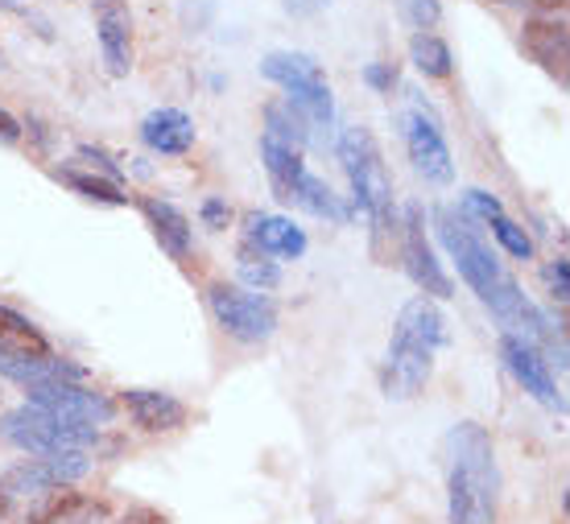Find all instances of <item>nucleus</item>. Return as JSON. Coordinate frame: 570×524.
Listing matches in <instances>:
<instances>
[{
	"mask_svg": "<svg viewBox=\"0 0 570 524\" xmlns=\"http://www.w3.org/2000/svg\"><path fill=\"white\" fill-rule=\"evenodd\" d=\"M442 343H446V318H442L439 306L430 298L405 301L397 314V326H393V339H389L385 372H381L389 401H410L422 393Z\"/></svg>",
	"mask_w": 570,
	"mask_h": 524,
	"instance_id": "nucleus-1",
	"label": "nucleus"
},
{
	"mask_svg": "<svg viewBox=\"0 0 570 524\" xmlns=\"http://www.w3.org/2000/svg\"><path fill=\"white\" fill-rule=\"evenodd\" d=\"M340 157L343 170H347V182H352V199L372 219V253H376L381 265H389L393 248H397L401 224L397 211H393V186H389L381 145H376L368 128H347L340 137Z\"/></svg>",
	"mask_w": 570,
	"mask_h": 524,
	"instance_id": "nucleus-2",
	"label": "nucleus"
},
{
	"mask_svg": "<svg viewBox=\"0 0 570 524\" xmlns=\"http://www.w3.org/2000/svg\"><path fill=\"white\" fill-rule=\"evenodd\" d=\"M446 458H451V479L463 483L471 500V524L497 521V451L484 425L459 422L446 434Z\"/></svg>",
	"mask_w": 570,
	"mask_h": 524,
	"instance_id": "nucleus-3",
	"label": "nucleus"
},
{
	"mask_svg": "<svg viewBox=\"0 0 570 524\" xmlns=\"http://www.w3.org/2000/svg\"><path fill=\"white\" fill-rule=\"evenodd\" d=\"M261 75L285 91V100L294 103L311 125H331L335 120V100H331V83L323 67L311 55H294V50H273L261 58Z\"/></svg>",
	"mask_w": 570,
	"mask_h": 524,
	"instance_id": "nucleus-4",
	"label": "nucleus"
},
{
	"mask_svg": "<svg viewBox=\"0 0 570 524\" xmlns=\"http://www.w3.org/2000/svg\"><path fill=\"white\" fill-rule=\"evenodd\" d=\"M0 434L13 442V446L29 451V454L87 451V446H96V442H100V429L62 422V417L38 409V405H21V409L9 413V417H4V425H0Z\"/></svg>",
	"mask_w": 570,
	"mask_h": 524,
	"instance_id": "nucleus-5",
	"label": "nucleus"
},
{
	"mask_svg": "<svg viewBox=\"0 0 570 524\" xmlns=\"http://www.w3.org/2000/svg\"><path fill=\"white\" fill-rule=\"evenodd\" d=\"M215 323L228 330L232 339L240 343H265L277 330V306L265 294H248L240 285H212L207 289Z\"/></svg>",
	"mask_w": 570,
	"mask_h": 524,
	"instance_id": "nucleus-6",
	"label": "nucleus"
},
{
	"mask_svg": "<svg viewBox=\"0 0 570 524\" xmlns=\"http://www.w3.org/2000/svg\"><path fill=\"white\" fill-rule=\"evenodd\" d=\"M401 137H405V149H410V161L414 170L434 186H451L455 182V161H451V149H446V137H442L439 116L414 103L401 112Z\"/></svg>",
	"mask_w": 570,
	"mask_h": 524,
	"instance_id": "nucleus-7",
	"label": "nucleus"
},
{
	"mask_svg": "<svg viewBox=\"0 0 570 524\" xmlns=\"http://www.w3.org/2000/svg\"><path fill=\"white\" fill-rule=\"evenodd\" d=\"M29 405H38V409L55 413L62 422H75V425H91V429H100L116 417V405L104 393H91L83 384L75 380H55V384H33L29 388Z\"/></svg>",
	"mask_w": 570,
	"mask_h": 524,
	"instance_id": "nucleus-8",
	"label": "nucleus"
},
{
	"mask_svg": "<svg viewBox=\"0 0 570 524\" xmlns=\"http://www.w3.org/2000/svg\"><path fill=\"white\" fill-rule=\"evenodd\" d=\"M401 260H405V273L414 277L417 289H426L434 298H451L455 285L446 277V269L439 265V256L426 240V227H422V211L417 207H405V224H401Z\"/></svg>",
	"mask_w": 570,
	"mask_h": 524,
	"instance_id": "nucleus-9",
	"label": "nucleus"
},
{
	"mask_svg": "<svg viewBox=\"0 0 570 524\" xmlns=\"http://www.w3.org/2000/svg\"><path fill=\"white\" fill-rule=\"evenodd\" d=\"M91 471V454L87 451H58V454H38L33 463L9 471V487L13 492H55V487H67V483L83 479Z\"/></svg>",
	"mask_w": 570,
	"mask_h": 524,
	"instance_id": "nucleus-10",
	"label": "nucleus"
},
{
	"mask_svg": "<svg viewBox=\"0 0 570 524\" xmlns=\"http://www.w3.org/2000/svg\"><path fill=\"white\" fill-rule=\"evenodd\" d=\"M500 359H504V368L513 372L517 384L533 393V397L550 405V409H562V393H558L554 376H550V359H546L538 347H529L525 339H517V335H504L500 339Z\"/></svg>",
	"mask_w": 570,
	"mask_h": 524,
	"instance_id": "nucleus-11",
	"label": "nucleus"
},
{
	"mask_svg": "<svg viewBox=\"0 0 570 524\" xmlns=\"http://www.w3.org/2000/svg\"><path fill=\"white\" fill-rule=\"evenodd\" d=\"M96 33L108 75L125 79L132 71V9L129 0H96Z\"/></svg>",
	"mask_w": 570,
	"mask_h": 524,
	"instance_id": "nucleus-12",
	"label": "nucleus"
},
{
	"mask_svg": "<svg viewBox=\"0 0 570 524\" xmlns=\"http://www.w3.org/2000/svg\"><path fill=\"white\" fill-rule=\"evenodd\" d=\"M244 236L248 244L265 256H285V260H298L306 253V231H302L294 219H285V215H261L253 211L244 219Z\"/></svg>",
	"mask_w": 570,
	"mask_h": 524,
	"instance_id": "nucleus-13",
	"label": "nucleus"
},
{
	"mask_svg": "<svg viewBox=\"0 0 570 524\" xmlns=\"http://www.w3.org/2000/svg\"><path fill=\"white\" fill-rule=\"evenodd\" d=\"M521 46L533 62H542L546 71L554 75L558 83H567V58H570V42H567V21H546V17H533L521 29Z\"/></svg>",
	"mask_w": 570,
	"mask_h": 524,
	"instance_id": "nucleus-14",
	"label": "nucleus"
},
{
	"mask_svg": "<svg viewBox=\"0 0 570 524\" xmlns=\"http://www.w3.org/2000/svg\"><path fill=\"white\" fill-rule=\"evenodd\" d=\"M125 409L145 434H170L186 425V405L170 393H154V388H129L125 393Z\"/></svg>",
	"mask_w": 570,
	"mask_h": 524,
	"instance_id": "nucleus-15",
	"label": "nucleus"
},
{
	"mask_svg": "<svg viewBox=\"0 0 570 524\" xmlns=\"http://www.w3.org/2000/svg\"><path fill=\"white\" fill-rule=\"evenodd\" d=\"M141 141L154 149V154L166 157H183L190 145H195V120L183 112V108H157L141 120Z\"/></svg>",
	"mask_w": 570,
	"mask_h": 524,
	"instance_id": "nucleus-16",
	"label": "nucleus"
},
{
	"mask_svg": "<svg viewBox=\"0 0 570 524\" xmlns=\"http://www.w3.org/2000/svg\"><path fill=\"white\" fill-rule=\"evenodd\" d=\"M0 355L4 359H50V339L17 310L0 306Z\"/></svg>",
	"mask_w": 570,
	"mask_h": 524,
	"instance_id": "nucleus-17",
	"label": "nucleus"
},
{
	"mask_svg": "<svg viewBox=\"0 0 570 524\" xmlns=\"http://www.w3.org/2000/svg\"><path fill=\"white\" fill-rule=\"evenodd\" d=\"M141 211L149 215V224H154V236L161 244V253L170 256V260H186L190 256V219H186L174 202H161V199H145Z\"/></svg>",
	"mask_w": 570,
	"mask_h": 524,
	"instance_id": "nucleus-18",
	"label": "nucleus"
},
{
	"mask_svg": "<svg viewBox=\"0 0 570 524\" xmlns=\"http://www.w3.org/2000/svg\"><path fill=\"white\" fill-rule=\"evenodd\" d=\"M261 157H265V170H269V182H273V190H277V199L294 202L302 178L311 174L302 166V154H294V149H285V145L265 137V141H261Z\"/></svg>",
	"mask_w": 570,
	"mask_h": 524,
	"instance_id": "nucleus-19",
	"label": "nucleus"
},
{
	"mask_svg": "<svg viewBox=\"0 0 570 524\" xmlns=\"http://www.w3.org/2000/svg\"><path fill=\"white\" fill-rule=\"evenodd\" d=\"M265 120H269V141L285 145V149H294V154H302V145L311 141V120L294 108L289 100H273L269 108H265Z\"/></svg>",
	"mask_w": 570,
	"mask_h": 524,
	"instance_id": "nucleus-20",
	"label": "nucleus"
},
{
	"mask_svg": "<svg viewBox=\"0 0 570 524\" xmlns=\"http://www.w3.org/2000/svg\"><path fill=\"white\" fill-rule=\"evenodd\" d=\"M410 58H414V67L426 79H446L451 75V46L442 42V38H434V33H414L410 38Z\"/></svg>",
	"mask_w": 570,
	"mask_h": 524,
	"instance_id": "nucleus-21",
	"label": "nucleus"
},
{
	"mask_svg": "<svg viewBox=\"0 0 570 524\" xmlns=\"http://www.w3.org/2000/svg\"><path fill=\"white\" fill-rule=\"evenodd\" d=\"M58 182H67L71 190H79L83 199H96V202H108V207H125V195H120V186L112 178H91V174H79V170H55Z\"/></svg>",
	"mask_w": 570,
	"mask_h": 524,
	"instance_id": "nucleus-22",
	"label": "nucleus"
},
{
	"mask_svg": "<svg viewBox=\"0 0 570 524\" xmlns=\"http://www.w3.org/2000/svg\"><path fill=\"white\" fill-rule=\"evenodd\" d=\"M75 508H79V496L55 487V492H42L38 504H29V524H62Z\"/></svg>",
	"mask_w": 570,
	"mask_h": 524,
	"instance_id": "nucleus-23",
	"label": "nucleus"
},
{
	"mask_svg": "<svg viewBox=\"0 0 570 524\" xmlns=\"http://www.w3.org/2000/svg\"><path fill=\"white\" fill-rule=\"evenodd\" d=\"M236 265H240V277H244V281L257 285V289H273V285L282 281V269H277L273 260H265V253H257L253 244H244V248H240V260H236Z\"/></svg>",
	"mask_w": 570,
	"mask_h": 524,
	"instance_id": "nucleus-24",
	"label": "nucleus"
},
{
	"mask_svg": "<svg viewBox=\"0 0 570 524\" xmlns=\"http://www.w3.org/2000/svg\"><path fill=\"white\" fill-rule=\"evenodd\" d=\"M492 231H497V240L504 244L517 260H529V256H533V240L525 236V227L513 224L509 215H497V219H492Z\"/></svg>",
	"mask_w": 570,
	"mask_h": 524,
	"instance_id": "nucleus-25",
	"label": "nucleus"
},
{
	"mask_svg": "<svg viewBox=\"0 0 570 524\" xmlns=\"http://www.w3.org/2000/svg\"><path fill=\"white\" fill-rule=\"evenodd\" d=\"M401 17H405L417 33H426V29L439 26L442 9H439V0H401Z\"/></svg>",
	"mask_w": 570,
	"mask_h": 524,
	"instance_id": "nucleus-26",
	"label": "nucleus"
},
{
	"mask_svg": "<svg viewBox=\"0 0 570 524\" xmlns=\"http://www.w3.org/2000/svg\"><path fill=\"white\" fill-rule=\"evenodd\" d=\"M463 211L468 215H480V219H497V215H504V207H500L497 195H488V190H463Z\"/></svg>",
	"mask_w": 570,
	"mask_h": 524,
	"instance_id": "nucleus-27",
	"label": "nucleus"
},
{
	"mask_svg": "<svg viewBox=\"0 0 570 524\" xmlns=\"http://www.w3.org/2000/svg\"><path fill=\"white\" fill-rule=\"evenodd\" d=\"M542 277H546V289H550V298L567 306V301H570V265H567V260H550Z\"/></svg>",
	"mask_w": 570,
	"mask_h": 524,
	"instance_id": "nucleus-28",
	"label": "nucleus"
},
{
	"mask_svg": "<svg viewBox=\"0 0 570 524\" xmlns=\"http://www.w3.org/2000/svg\"><path fill=\"white\" fill-rule=\"evenodd\" d=\"M116 524H166V516H161L157 508H145V504H137V508H129Z\"/></svg>",
	"mask_w": 570,
	"mask_h": 524,
	"instance_id": "nucleus-29",
	"label": "nucleus"
},
{
	"mask_svg": "<svg viewBox=\"0 0 570 524\" xmlns=\"http://www.w3.org/2000/svg\"><path fill=\"white\" fill-rule=\"evenodd\" d=\"M228 202H219V199H207L203 202V219H207V224L212 227H228Z\"/></svg>",
	"mask_w": 570,
	"mask_h": 524,
	"instance_id": "nucleus-30",
	"label": "nucleus"
},
{
	"mask_svg": "<svg viewBox=\"0 0 570 524\" xmlns=\"http://www.w3.org/2000/svg\"><path fill=\"white\" fill-rule=\"evenodd\" d=\"M21 141V125H17V116H9L0 108V145H17Z\"/></svg>",
	"mask_w": 570,
	"mask_h": 524,
	"instance_id": "nucleus-31",
	"label": "nucleus"
},
{
	"mask_svg": "<svg viewBox=\"0 0 570 524\" xmlns=\"http://www.w3.org/2000/svg\"><path fill=\"white\" fill-rule=\"evenodd\" d=\"M364 79H368L372 87H381V91H389V87L397 83V75L389 71V67H368V71H364Z\"/></svg>",
	"mask_w": 570,
	"mask_h": 524,
	"instance_id": "nucleus-32",
	"label": "nucleus"
},
{
	"mask_svg": "<svg viewBox=\"0 0 570 524\" xmlns=\"http://www.w3.org/2000/svg\"><path fill=\"white\" fill-rule=\"evenodd\" d=\"M323 4H327V0H285V9H289V13H318V9H323Z\"/></svg>",
	"mask_w": 570,
	"mask_h": 524,
	"instance_id": "nucleus-33",
	"label": "nucleus"
},
{
	"mask_svg": "<svg viewBox=\"0 0 570 524\" xmlns=\"http://www.w3.org/2000/svg\"><path fill=\"white\" fill-rule=\"evenodd\" d=\"M0 512H9V492H4V483H0Z\"/></svg>",
	"mask_w": 570,
	"mask_h": 524,
	"instance_id": "nucleus-34",
	"label": "nucleus"
},
{
	"mask_svg": "<svg viewBox=\"0 0 570 524\" xmlns=\"http://www.w3.org/2000/svg\"><path fill=\"white\" fill-rule=\"evenodd\" d=\"M0 4H9V9H17V4H21V0H0Z\"/></svg>",
	"mask_w": 570,
	"mask_h": 524,
	"instance_id": "nucleus-35",
	"label": "nucleus"
},
{
	"mask_svg": "<svg viewBox=\"0 0 570 524\" xmlns=\"http://www.w3.org/2000/svg\"><path fill=\"white\" fill-rule=\"evenodd\" d=\"M0 67H4V55H0Z\"/></svg>",
	"mask_w": 570,
	"mask_h": 524,
	"instance_id": "nucleus-36",
	"label": "nucleus"
},
{
	"mask_svg": "<svg viewBox=\"0 0 570 524\" xmlns=\"http://www.w3.org/2000/svg\"><path fill=\"white\" fill-rule=\"evenodd\" d=\"M500 4H509V0H500Z\"/></svg>",
	"mask_w": 570,
	"mask_h": 524,
	"instance_id": "nucleus-37",
	"label": "nucleus"
}]
</instances>
